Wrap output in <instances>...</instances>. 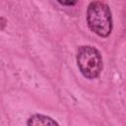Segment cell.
Wrapping results in <instances>:
<instances>
[{"label": "cell", "instance_id": "277c9868", "mask_svg": "<svg viewBox=\"0 0 126 126\" xmlns=\"http://www.w3.org/2000/svg\"><path fill=\"white\" fill-rule=\"evenodd\" d=\"M58 3H60L61 5H64V6H73L77 3L78 0H57Z\"/></svg>", "mask_w": 126, "mask_h": 126}, {"label": "cell", "instance_id": "3957f363", "mask_svg": "<svg viewBox=\"0 0 126 126\" xmlns=\"http://www.w3.org/2000/svg\"><path fill=\"white\" fill-rule=\"evenodd\" d=\"M27 125L29 126H38V125L49 126V125H59V124L50 116H47L44 114H33L28 119Z\"/></svg>", "mask_w": 126, "mask_h": 126}, {"label": "cell", "instance_id": "5b68a950", "mask_svg": "<svg viewBox=\"0 0 126 126\" xmlns=\"http://www.w3.org/2000/svg\"><path fill=\"white\" fill-rule=\"evenodd\" d=\"M1 30H3L4 29V26H5V20H4V18H1Z\"/></svg>", "mask_w": 126, "mask_h": 126}, {"label": "cell", "instance_id": "7a4b0ae2", "mask_svg": "<svg viewBox=\"0 0 126 126\" xmlns=\"http://www.w3.org/2000/svg\"><path fill=\"white\" fill-rule=\"evenodd\" d=\"M77 65L82 75L87 79H95L102 71L100 52L94 46L83 45L78 49Z\"/></svg>", "mask_w": 126, "mask_h": 126}, {"label": "cell", "instance_id": "6da1fadb", "mask_svg": "<svg viewBox=\"0 0 126 126\" xmlns=\"http://www.w3.org/2000/svg\"><path fill=\"white\" fill-rule=\"evenodd\" d=\"M87 23L93 32L100 37H107L112 31V16L109 7L99 0L91 2L87 10Z\"/></svg>", "mask_w": 126, "mask_h": 126}]
</instances>
